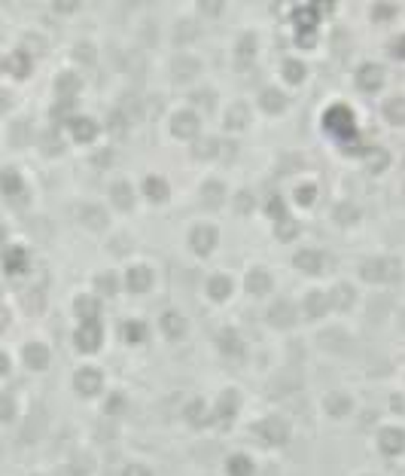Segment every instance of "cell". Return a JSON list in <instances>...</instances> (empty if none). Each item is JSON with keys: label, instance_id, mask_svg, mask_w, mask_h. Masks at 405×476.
Returning a JSON list of instances; mask_svg holds the SVG:
<instances>
[]
</instances>
